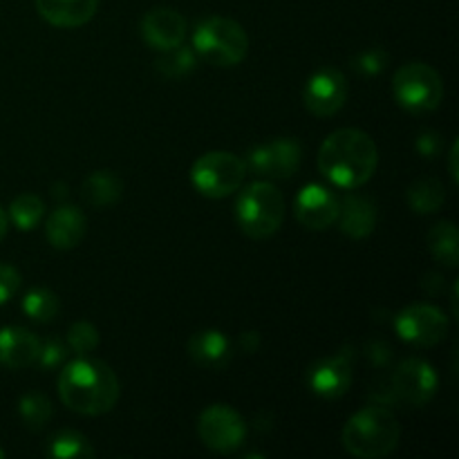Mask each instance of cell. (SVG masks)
<instances>
[{
    "instance_id": "obj_1",
    "label": "cell",
    "mask_w": 459,
    "mask_h": 459,
    "mask_svg": "<svg viewBox=\"0 0 459 459\" xmlns=\"http://www.w3.org/2000/svg\"><path fill=\"white\" fill-rule=\"evenodd\" d=\"M318 170L339 188H359L375 175L379 151L375 139L359 128H339L327 134L318 151Z\"/></svg>"
},
{
    "instance_id": "obj_2",
    "label": "cell",
    "mask_w": 459,
    "mask_h": 459,
    "mask_svg": "<svg viewBox=\"0 0 459 459\" xmlns=\"http://www.w3.org/2000/svg\"><path fill=\"white\" fill-rule=\"evenodd\" d=\"M119 379L112 368L94 359H76L65 363L58 377V397L79 415H106L119 402Z\"/></svg>"
},
{
    "instance_id": "obj_3",
    "label": "cell",
    "mask_w": 459,
    "mask_h": 459,
    "mask_svg": "<svg viewBox=\"0 0 459 459\" xmlns=\"http://www.w3.org/2000/svg\"><path fill=\"white\" fill-rule=\"evenodd\" d=\"M402 429L388 406H366L354 412L343 429V446L359 459H379L399 446Z\"/></svg>"
},
{
    "instance_id": "obj_4",
    "label": "cell",
    "mask_w": 459,
    "mask_h": 459,
    "mask_svg": "<svg viewBox=\"0 0 459 459\" xmlns=\"http://www.w3.org/2000/svg\"><path fill=\"white\" fill-rule=\"evenodd\" d=\"M193 49L197 58L215 67H233L247 56L249 36L233 18H204L193 31Z\"/></svg>"
},
{
    "instance_id": "obj_5",
    "label": "cell",
    "mask_w": 459,
    "mask_h": 459,
    "mask_svg": "<svg viewBox=\"0 0 459 459\" xmlns=\"http://www.w3.org/2000/svg\"><path fill=\"white\" fill-rule=\"evenodd\" d=\"M236 220L242 233L254 240L273 236L285 220L282 193L269 182L249 184L238 195Z\"/></svg>"
},
{
    "instance_id": "obj_6",
    "label": "cell",
    "mask_w": 459,
    "mask_h": 459,
    "mask_svg": "<svg viewBox=\"0 0 459 459\" xmlns=\"http://www.w3.org/2000/svg\"><path fill=\"white\" fill-rule=\"evenodd\" d=\"M393 92L399 106L412 115H424L439 108L444 99V81L429 63H408L393 76Z\"/></svg>"
},
{
    "instance_id": "obj_7",
    "label": "cell",
    "mask_w": 459,
    "mask_h": 459,
    "mask_svg": "<svg viewBox=\"0 0 459 459\" xmlns=\"http://www.w3.org/2000/svg\"><path fill=\"white\" fill-rule=\"evenodd\" d=\"M245 178V160L224 151L206 152L200 160H195L191 169V184L200 195L209 197V200H222V197L240 191Z\"/></svg>"
},
{
    "instance_id": "obj_8",
    "label": "cell",
    "mask_w": 459,
    "mask_h": 459,
    "mask_svg": "<svg viewBox=\"0 0 459 459\" xmlns=\"http://www.w3.org/2000/svg\"><path fill=\"white\" fill-rule=\"evenodd\" d=\"M197 435L206 448L215 453H233L247 437V424L238 411L224 403L209 406L197 420Z\"/></svg>"
},
{
    "instance_id": "obj_9",
    "label": "cell",
    "mask_w": 459,
    "mask_h": 459,
    "mask_svg": "<svg viewBox=\"0 0 459 459\" xmlns=\"http://www.w3.org/2000/svg\"><path fill=\"white\" fill-rule=\"evenodd\" d=\"M437 384V372H435L430 363L421 361V359H406L393 372L388 388L397 406L399 403H406V406L421 408L435 397Z\"/></svg>"
},
{
    "instance_id": "obj_10",
    "label": "cell",
    "mask_w": 459,
    "mask_h": 459,
    "mask_svg": "<svg viewBox=\"0 0 459 459\" xmlns=\"http://www.w3.org/2000/svg\"><path fill=\"white\" fill-rule=\"evenodd\" d=\"M394 330L406 343L417 348H433L448 334V318L435 305L417 303L397 314Z\"/></svg>"
},
{
    "instance_id": "obj_11",
    "label": "cell",
    "mask_w": 459,
    "mask_h": 459,
    "mask_svg": "<svg viewBox=\"0 0 459 459\" xmlns=\"http://www.w3.org/2000/svg\"><path fill=\"white\" fill-rule=\"evenodd\" d=\"M300 143L294 139H273V142L260 143L247 155V173L260 175L263 179H290L299 170Z\"/></svg>"
},
{
    "instance_id": "obj_12",
    "label": "cell",
    "mask_w": 459,
    "mask_h": 459,
    "mask_svg": "<svg viewBox=\"0 0 459 459\" xmlns=\"http://www.w3.org/2000/svg\"><path fill=\"white\" fill-rule=\"evenodd\" d=\"M348 79L336 67H321L307 79L303 90V103L314 117L327 119L334 117L348 101Z\"/></svg>"
},
{
    "instance_id": "obj_13",
    "label": "cell",
    "mask_w": 459,
    "mask_h": 459,
    "mask_svg": "<svg viewBox=\"0 0 459 459\" xmlns=\"http://www.w3.org/2000/svg\"><path fill=\"white\" fill-rule=\"evenodd\" d=\"M354 350L345 348L321 359L307 370V385L321 399H341L354 379Z\"/></svg>"
},
{
    "instance_id": "obj_14",
    "label": "cell",
    "mask_w": 459,
    "mask_h": 459,
    "mask_svg": "<svg viewBox=\"0 0 459 459\" xmlns=\"http://www.w3.org/2000/svg\"><path fill=\"white\" fill-rule=\"evenodd\" d=\"M341 197L323 184H307L294 200V215L305 229L325 231L339 218Z\"/></svg>"
},
{
    "instance_id": "obj_15",
    "label": "cell",
    "mask_w": 459,
    "mask_h": 459,
    "mask_svg": "<svg viewBox=\"0 0 459 459\" xmlns=\"http://www.w3.org/2000/svg\"><path fill=\"white\" fill-rule=\"evenodd\" d=\"M186 18L178 9L155 7L143 13L142 18L143 40H146L148 48L157 49V52H166V49L182 45L186 39Z\"/></svg>"
},
{
    "instance_id": "obj_16",
    "label": "cell",
    "mask_w": 459,
    "mask_h": 459,
    "mask_svg": "<svg viewBox=\"0 0 459 459\" xmlns=\"http://www.w3.org/2000/svg\"><path fill=\"white\" fill-rule=\"evenodd\" d=\"M85 220L83 211L74 204H58L45 222V236L49 245L58 251H70L85 238Z\"/></svg>"
},
{
    "instance_id": "obj_17",
    "label": "cell",
    "mask_w": 459,
    "mask_h": 459,
    "mask_svg": "<svg viewBox=\"0 0 459 459\" xmlns=\"http://www.w3.org/2000/svg\"><path fill=\"white\" fill-rule=\"evenodd\" d=\"M39 350V336L27 330V327H0V366L9 368V370H22V368L36 366Z\"/></svg>"
},
{
    "instance_id": "obj_18",
    "label": "cell",
    "mask_w": 459,
    "mask_h": 459,
    "mask_svg": "<svg viewBox=\"0 0 459 459\" xmlns=\"http://www.w3.org/2000/svg\"><path fill=\"white\" fill-rule=\"evenodd\" d=\"M336 222H339V229L345 236L354 238V240H363L377 227V204L370 197L350 193L341 200Z\"/></svg>"
},
{
    "instance_id": "obj_19",
    "label": "cell",
    "mask_w": 459,
    "mask_h": 459,
    "mask_svg": "<svg viewBox=\"0 0 459 459\" xmlns=\"http://www.w3.org/2000/svg\"><path fill=\"white\" fill-rule=\"evenodd\" d=\"M188 357L204 370H222L231 361L233 345L220 330H202L188 341Z\"/></svg>"
},
{
    "instance_id": "obj_20",
    "label": "cell",
    "mask_w": 459,
    "mask_h": 459,
    "mask_svg": "<svg viewBox=\"0 0 459 459\" xmlns=\"http://www.w3.org/2000/svg\"><path fill=\"white\" fill-rule=\"evenodd\" d=\"M99 0H36L40 18L54 27H81L97 13Z\"/></svg>"
},
{
    "instance_id": "obj_21",
    "label": "cell",
    "mask_w": 459,
    "mask_h": 459,
    "mask_svg": "<svg viewBox=\"0 0 459 459\" xmlns=\"http://www.w3.org/2000/svg\"><path fill=\"white\" fill-rule=\"evenodd\" d=\"M121 193H124V182H121L119 175L115 170H94L81 184V195L94 209H106L112 206L115 202L121 200Z\"/></svg>"
},
{
    "instance_id": "obj_22",
    "label": "cell",
    "mask_w": 459,
    "mask_h": 459,
    "mask_svg": "<svg viewBox=\"0 0 459 459\" xmlns=\"http://www.w3.org/2000/svg\"><path fill=\"white\" fill-rule=\"evenodd\" d=\"M426 242H429L430 254H433V258L437 260V263H442L444 267H457L459 233L455 224L448 222V220L433 224L430 231L426 233Z\"/></svg>"
},
{
    "instance_id": "obj_23",
    "label": "cell",
    "mask_w": 459,
    "mask_h": 459,
    "mask_svg": "<svg viewBox=\"0 0 459 459\" xmlns=\"http://www.w3.org/2000/svg\"><path fill=\"white\" fill-rule=\"evenodd\" d=\"M408 206H411L415 213L429 215L435 211L442 209L444 200H446V191H444V184L435 178H421L415 184H411L406 193Z\"/></svg>"
},
{
    "instance_id": "obj_24",
    "label": "cell",
    "mask_w": 459,
    "mask_h": 459,
    "mask_svg": "<svg viewBox=\"0 0 459 459\" xmlns=\"http://www.w3.org/2000/svg\"><path fill=\"white\" fill-rule=\"evenodd\" d=\"M45 453L54 459H90V457H94V448L90 446L88 437L81 433H76V430H58V433L49 439Z\"/></svg>"
},
{
    "instance_id": "obj_25",
    "label": "cell",
    "mask_w": 459,
    "mask_h": 459,
    "mask_svg": "<svg viewBox=\"0 0 459 459\" xmlns=\"http://www.w3.org/2000/svg\"><path fill=\"white\" fill-rule=\"evenodd\" d=\"M9 218L18 231H31L45 218V202L34 193H22L9 206Z\"/></svg>"
},
{
    "instance_id": "obj_26",
    "label": "cell",
    "mask_w": 459,
    "mask_h": 459,
    "mask_svg": "<svg viewBox=\"0 0 459 459\" xmlns=\"http://www.w3.org/2000/svg\"><path fill=\"white\" fill-rule=\"evenodd\" d=\"M58 309H61V300L48 287H34L22 299V312L27 318L36 323H49L56 318Z\"/></svg>"
},
{
    "instance_id": "obj_27",
    "label": "cell",
    "mask_w": 459,
    "mask_h": 459,
    "mask_svg": "<svg viewBox=\"0 0 459 459\" xmlns=\"http://www.w3.org/2000/svg\"><path fill=\"white\" fill-rule=\"evenodd\" d=\"M197 67V54L193 48L186 45H178L173 49L161 52V56L155 61V70L166 79H179V76L191 74Z\"/></svg>"
},
{
    "instance_id": "obj_28",
    "label": "cell",
    "mask_w": 459,
    "mask_h": 459,
    "mask_svg": "<svg viewBox=\"0 0 459 459\" xmlns=\"http://www.w3.org/2000/svg\"><path fill=\"white\" fill-rule=\"evenodd\" d=\"M18 415H21L22 424L30 430H43L45 424L52 420V403L45 394L30 393L18 402Z\"/></svg>"
},
{
    "instance_id": "obj_29",
    "label": "cell",
    "mask_w": 459,
    "mask_h": 459,
    "mask_svg": "<svg viewBox=\"0 0 459 459\" xmlns=\"http://www.w3.org/2000/svg\"><path fill=\"white\" fill-rule=\"evenodd\" d=\"M99 330L88 321H76L67 332V348L79 357H88L99 348Z\"/></svg>"
},
{
    "instance_id": "obj_30",
    "label": "cell",
    "mask_w": 459,
    "mask_h": 459,
    "mask_svg": "<svg viewBox=\"0 0 459 459\" xmlns=\"http://www.w3.org/2000/svg\"><path fill=\"white\" fill-rule=\"evenodd\" d=\"M67 345L65 341L58 339V336H48L45 341H40L39 359H36V366L40 370H56V368H63L67 361Z\"/></svg>"
},
{
    "instance_id": "obj_31",
    "label": "cell",
    "mask_w": 459,
    "mask_h": 459,
    "mask_svg": "<svg viewBox=\"0 0 459 459\" xmlns=\"http://www.w3.org/2000/svg\"><path fill=\"white\" fill-rule=\"evenodd\" d=\"M390 56L381 48H370L366 52H359L357 56L352 58V67L361 76H377L385 70Z\"/></svg>"
},
{
    "instance_id": "obj_32",
    "label": "cell",
    "mask_w": 459,
    "mask_h": 459,
    "mask_svg": "<svg viewBox=\"0 0 459 459\" xmlns=\"http://www.w3.org/2000/svg\"><path fill=\"white\" fill-rule=\"evenodd\" d=\"M21 273L12 264H0V305L9 303L21 290Z\"/></svg>"
},
{
    "instance_id": "obj_33",
    "label": "cell",
    "mask_w": 459,
    "mask_h": 459,
    "mask_svg": "<svg viewBox=\"0 0 459 459\" xmlns=\"http://www.w3.org/2000/svg\"><path fill=\"white\" fill-rule=\"evenodd\" d=\"M417 152H420L424 160H435V157L439 155V151H442V137H439L435 130H424V133H420V137H417Z\"/></svg>"
},
{
    "instance_id": "obj_34",
    "label": "cell",
    "mask_w": 459,
    "mask_h": 459,
    "mask_svg": "<svg viewBox=\"0 0 459 459\" xmlns=\"http://www.w3.org/2000/svg\"><path fill=\"white\" fill-rule=\"evenodd\" d=\"M240 343H242V348L247 350V352H255V350H258V345H260V336L255 334V332H245V334H242V339H240Z\"/></svg>"
},
{
    "instance_id": "obj_35",
    "label": "cell",
    "mask_w": 459,
    "mask_h": 459,
    "mask_svg": "<svg viewBox=\"0 0 459 459\" xmlns=\"http://www.w3.org/2000/svg\"><path fill=\"white\" fill-rule=\"evenodd\" d=\"M7 229H9V215L4 213V209L0 206V240L7 236Z\"/></svg>"
},
{
    "instance_id": "obj_36",
    "label": "cell",
    "mask_w": 459,
    "mask_h": 459,
    "mask_svg": "<svg viewBox=\"0 0 459 459\" xmlns=\"http://www.w3.org/2000/svg\"><path fill=\"white\" fill-rule=\"evenodd\" d=\"M455 160H457V143H453V148H451V175H453V179H455V182H457V166H455Z\"/></svg>"
},
{
    "instance_id": "obj_37",
    "label": "cell",
    "mask_w": 459,
    "mask_h": 459,
    "mask_svg": "<svg viewBox=\"0 0 459 459\" xmlns=\"http://www.w3.org/2000/svg\"><path fill=\"white\" fill-rule=\"evenodd\" d=\"M4 457V451H3V448H0V459H3Z\"/></svg>"
}]
</instances>
